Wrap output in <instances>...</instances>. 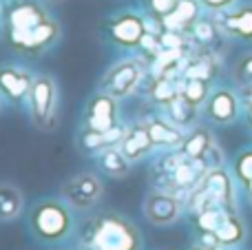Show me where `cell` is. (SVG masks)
Listing matches in <instances>:
<instances>
[{"label":"cell","mask_w":252,"mask_h":250,"mask_svg":"<svg viewBox=\"0 0 252 250\" xmlns=\"http://www.w3.org/2000/svg\"><path fill=\"white\" fill-rule=\"evenodd\" d=\"M49 18V11L38 0H11L7 7V27L9 35L27 33L40 22Z\"/></svg>","instance_id":"7"},{"label":"cell","mask_w":252,"mask_h":250,"mask_svg":"<svg viewBox=\"0 0 252 250\" xmlns=\"http://www.w3.org/2000/svg\"><path fill=\"white\" fill-rule=\"evenodd\" d=\"M235 80L239 84H252V53L244 56L235 66Z\"/></svg>","instance_id":"28"},{"label":"cell","mask_w":252,"mask_h":250,"mask_svg":"<svg viewBox=\"0 0 252 250\" xmlns=\"http://www.w3.org/2000/svg\"><path fill=\"white\" fill-rule=\"evenodd\" d=\"M0 106H2V93H0Z\"/></svg>","instance_id":"36"},{"label":"cell","mask_w":252,"mask_h":250,"mask_svg":"<svg viewBox=\"0 0 252 250\" xmlns=\"http://www.w3.org/2000/svg\"><path fill=\"white\" fill-rule=\"evenodd\" d=\"M164 109H166V118H168L173 124H177L179 128L192 126V124L197 122V113H199V106H195L192 102H188L182 93L175 95Z\"/></svg>","instance_id":"17"},{"label":"cell","mask_w":252,"mask_h":250,"mask_svg":"<svg viewBox=\"0 0 252 250\" xmlns=\"http://www.w3.org/2000/svg\"><path fill=\"white\" fill-rule=\"evenodd\" d=\"M215 235H217V239H219L221 246H226V248L228 246H237V244L246 237L244 221L237 217V213H228L226 219L221 221V226L215 230Z\"/></svg>","instance_id":"22"},{"label":"cell","mask_w":252,"mask_h":250,"mask_svg":"<svg viewBox=\"0 0 252 250\" xmlns=\"http://www.w3.org/2000/svg\"><path fill=\"white\" fill-rule=\"evenodd\" d=\"M182 215V199L173 193L153 190L144 199V217L155 226H170Z\"/></svg>","instance_id":"10"},{"label":"cell","mask_w":252,"mask_h":250,"mask_svg":"<svg viewBox=\"0 0 252 250\" xmlns=\"http://www.w3.org/2000/svg\"><path fill=\"white\" fill-rule=\"evenodd\" d=\"M246 190H248V195H250V199H252V182H250V184H246Z\"/></svg>","instance_id":"33"},{"label":"cell","mask_w":252,"mask_h":250,"mask_svg":"<svg viewBox=\"0 0 252 250\" xmlns=\"http://www.w3.org/2000/svg\"><path fill=\"white\" fill-rule=\"evenodd\" d=\"M177 2L179 0H148V7H151V13L155 18H164L175 11Z\"/></svg>","instance_id":"29"},{"label":"cell","mask_w":252,"mask_h":250,"mask_svg":"<svg viewBox=\"0 0 252 250\" xmlns=\"http://www.w3.org/2000/svg\"><path fill=\"white\" fill-rule=\"evenodd\" d=\"M179 93L195 106H204L210 95V82L208 80H197V78H182Z\"/></svg>","instance_id":"23"},{"label":"cell","mask_w":252,"mask_h":250,"mask_svg":"<svg viewBox=\"0 0 252 250\" xmlns=\"http://www.w3.org/2000/svg\"><path fill=\"white\" fill-rule=\"evenodd\" d=\"M204 113L215 124H232L239 118V97L232 89L219 87L210 91L208 100L204 104Z\"/></svg>","instance_id":"12"},{"label":"cell","mask_w":252,"mask_h":250,"mask_svg":"<svg viewBox=\"0 0 252 250\" xmlns=\"http://www.w3.org/2000/svg\"><path fill=\"white\" fill-rule=\"evenodd\" d=\"M142 237L128 219L120 215H102L93 221L89 246L93 250H139Z\"/></svg>","instance_id":"1"},{"label":"cell","mask_w":252,"mask_h":250,"mask_svg":"<svg viewBox=\"0 0 252 250\" xmlns=\"http://www.w3.org/2000/svg\"><path fill=\"white\" fill-rule=\"evenodd\" d=\"M213 144H215L213 133H210L206 126H195L190 133H186V137H184L182 151L188 155V157L197 159V157H204V153Z\"/></svg>","instance_id":"19"},{"label":"cell","mask_w":252,"mask_h":250,"mask_svg":"<svg viewBox=\"0 0 252 250\" xmlns=\"http://www.w3.org/2000/svg\"><path fill=\"white\" fill-rule=\"evenodd\" d=\"M219 27L215 20H208V18H199L195 25L190 27V38L192 42L197 44H204V47H210L215 40L219 38Z\"/></svg>","instance_id":"25"},{"label":"cell","mask_w":252,"mask_h":250,"mask_svg":"<svg viewBox=\"0 0 252 250\" xmlns=\"http://www.w3.org/2000/svg\"><path fill=\"white\" fill-rule=\"evenodd\" d=\"M97 157V164H100L102 173L111 177H126L130 173V159L122 153L120 146H111V149H104L102 153L95 155Z\"/></svg>","instance_id":"18"},{"label":"cell","mask_w":252,"mask_h":250,"mask_svg":"<svg viewBox=\"0 0 252 250\" xmlns=\"http://www.w3.org/2000/svg\"><path fill=\"white\" fill-rule=\"evenodd\" d=\"M226 215H228V211H223V208H219V206H213V208L201 211L199 215H195V224L201 233H215V230L221 226V221L226 219Z\"/></svg>","instance_id":"26"},{"label":"cell","mask_w":252,"mask_h":250,"mask_svg":"<svg viewBox=\"0 0 252 250\" xmlns=\"http://www.w3.org/2000/svg\"><path fill=\"white\" fill-rule=\"evenodd\" d=\"M235 175L239 182L250 184L252 182V149L241 151L235 159Z\"/></svg>","instance_id":"27"},{"label":"cell","mask_w":252,"mask_h":250,"mask_svg":"<svg viewBox=\"0 0 252 250\" xmlns=\"http://www.w3.org/2000/svg\"><path fill=\"white\" fill-rule=\"evenodd\" d=\"M22 206H25V197H22L20 188L11 184H0V219H16L20 215Z\"/></svg>","instance_id":"21"},{"label":"cell","mask_w":252,"mask_h":250,"mask_svg":"<svg viewBox=\"0 0 252 250\" xmlns=\"http://www.w3.org/2000/svg\"><path fill=\"white\" fill-rule=\"evenodd\" d=\"M179 82H182V78H168V75L153 78L151 75V89H148V95L153 97L155 104L166 106L175 95H179Z\"/></svg>","instance_id":"20"},{"label":"cell","mask_w":252,"mask_h":250,"mask_svg":"<svg viewBox=\"0 0 252 250\" xmlns=\"http://www.w3.org/2000/svg\"><path fill=\"white\" fill-rule=\"evenodd\" d=\"M31 228L42 242H60L71 233V213L62 202L44 199L31 211Z\"/></svg>","instance_id":"3"},{"label":"cell","mask_w":252,"mask_h":250,"mask_svg":"<svg viewBox=\"0 0 252 250\" xmlns=\"http://www.w3.org/2000/svg\"><path fill=\"white\" fill-rule=\"evenodd\" d=\"M35 75H31L29 69L18 64H2L0 66V93L13 104L29 102L31 87H33Z\"/></svg>","instance_id":"11"},{"label":"cell","mask_w":252,"mask_h":250,"mask_svg":"<svg viewBox=\"0 0 252 250\" xmlns=\"http://www.w3.org/2000/svg\"><path fill=\"white\" fill-rule=\"evenodd\" d=\"M148 75V69L144 66V60L139 58H124L118 60L109 71L104 73L100 82V91L109 93V95L124 100V97L133 95L139 87L142 80Z\"/></svg>","instance_id":"4"},{"label":"cell","mask_w":252,"mask_h":250,"mask_svg":"<svg viewBox=\"0 0 252 250\" xmlns=\"http://www.w3.org/2000/svg\"><path fill=\"white\" fill-rule=\"evenodd\" d=\"M201 7L208 9V11H226V9H230L232 4L237 2V0H199Z\"/></svg>","instance_id":"31"},{"label":"cell","mask_w":252,"mask_h":250,"mask_svg":"<svg viewBox=\"0 0 252 250\" xmlns=\"http://www.w3.org/2000/svg\"><path fill=\"white\" fill-rule=\"evenodd\" d=\"M192 250H206V248H201V246H197V248H192Z\"/></svg>","instance_id":"35"},{"label":"cell","mask_w":252,"mask_h":250,"mask_svg":"<svg viewBox=\"0 0 252 250\" xmlns=\"http://www.w3.org/2000/svg\"><path fill=\"white\" fill-rule=\"evenodd\" d=\"M118 97L109 95L104 91H97L84 109V126L95 128V131H109L120 124V106Z\"/></svg>","instance_id":"8"},{"label":"cell","mask_w":252,"mask_h":250,"mask_svg":"<svg viewBox=\"0 0 252 250\" xmlns=\"http://www.w3.org/2000/svg\"><path fill=\"white\" fill-rule=\"evenodd\" d=\"M78 149L82 151V153H89V155H97L104 149H111L106 131L102 133V131H95V128L84 126L78 135Z\"/></svg>","instance_id":"24"},{"label":"cell","mask_w":252,"mask_h":250,"mask_svg":"<svg viewBox=\"0 0 252 250\" xmlns=\"http://www.w3.org/2000/svg\"><path fill=\"white\" fill-rule=\"evenodd\" d=\"M241 97H244V104L252 109V84H244V93H241Z\"/></svg>","instance_id":"32"},{"label":"cell","mask_w":252,"mask_h":250,"mask_svg":"<svg viewBox=\"0 0 252 250\" xmlns=\"http://www.w3.org/2000/svg\"><path fill=\"white\" fill-rule=\"evenodd\" d=\"M120 149H122V153L130 162H139V159H144L146 155H151L155 144H153V137H151V133H148V124L146 122L130 124V126L126 128V135H124L122 144H120Z\"/></svg>","instance_id":"15"},{"label":"cell","mask_w":252,"mask_h":250,"mask_svg":"<svg viewBox=\"0 0 252 250\" xmlns=\"http://www.w3.org/2000/svg\"><path fill=\"white\" fill-rule=\"evenodd\" d=\"M215 22L230 38L252 42V4H244L235 11H215Z\"/></svg>","instance_id":"14"},{"label":"cell","mask_w":252,"mask_h":250,"mask_svg":"<svg viewBox=\"0 0 252 250\" xmlns=\"http://www.w3.org/2000/svg\"><path fill=\"white\" fill-rule=\"evenodd\" d=\"M148 133L153 137V144L157 146H164V149H182L184 144V128H179L177 124H173L168 118H153L148 120Z\"/></svg>","instance_id":"16"},{"label":"cell","mask_w":252,"mask_h":250,"mask_svg":"<svg viewBox=\"0 0 252 250\" xmlns=\"http://www.w3.org/2000/svg\"><path fill=\"white\" fill-rule=\"evenodd\" d=\"M58 82L53 75L40 73L35 75L33 87L29 95V109H31V122L42 131H53L58 126Z\"/></svg>","instance_id":"2"},{"label":"cell","mask_w":252,"mask_h":250,"mask_svg":"<svg viewBox=\"0 0 252 250\" xmlns=\"http://www.w3.org/2000/svg\"><path fill=\"white\" fill-rule=\"evenodd\" d=\"M199 186L215 199L219 208L228 213H235V190H232V180L226 171L221 168H213L204 175V180L199 182Z\"/></svg>","instance_id":"13"},{"label":"cell","mask_w":252,"mask_h":250,"mask_svg":"<svg viewBox=\"0 0 252 250\" xmlns=\"http://www.w3.org/2000/svg\"><path fill=\"white\" fill-rule=\"evenodd\" d=\"M148 33V18L139 11H120L106 25V35L122 49H139L144 35Z\"/></svg>","instance_id":"5"},{"label":"cell","mask_w":252,"mask_h":250,"mask_svg":"<svg viewBox=\"0 0 252 250\" xmlns=\"http://www.w3.org/2000/svg\"><path fill=\"white\" fill-rule=\"evenodd\" d=\"M102 193H104V186L95 173H78L62 184V197L71 208H78V211L93 208L100 202Z\"/></svg>","instance_id":"6"},{"label":"cell","mask_w":252,"mask_h":250,"mask_svg":"<svg viewBox=\"0 0 252 250\" xmlns=\"http://www.w3.org/2000/svg\"><path fill=\"white\" fill-rule=\"evenodd\" d=\"M58 38H60V25L49 16L47 20L40 22L38 27H33V29L27 31V33L9 35V42L13 44V49H18V51H22V53L40 56V53L47 51Z\"/></svg>","instance_id":"9"},{"label":"cell","mask_w":252,"mask_h":250,"mask_svg":"<svg viewBox=\"0 0 252 250\" xmlns=\"http://www.w3.org/2000/svg\"><path fill=\"white\" fill-rule=\"evenodd\" d=\"M204 164L208 166V171H213V168H221L223 166V151L219 149L217 144H213L208 151L204 153Z\"/></svg>","instance_id":"30"},{"label":"cell","mask_w":252,"mask_h":250,"mask_svg":"<svg viewBox=\"0 0 252 250\" xmlns=\"http://www.w3.org/2000/svg\"><path fill=\"white\" fill-rule=\"evenodd\" d=\"M248 122H250V126H252V109H248Z\"/></svg>","instance_id":"34"},{"label":"cell","mask_w":252,"mask_h":250,"mask_svg":"<svg viewBox=\"0 0 252 250\" xmlns=\"http://www.w3.org/2000/svg\"><path fill=\"white\" fill-rule=\"evenodd\" d=\"M51 2H60V0H51Z\"/></svg>","instance_id":"37"}]
</instances>
